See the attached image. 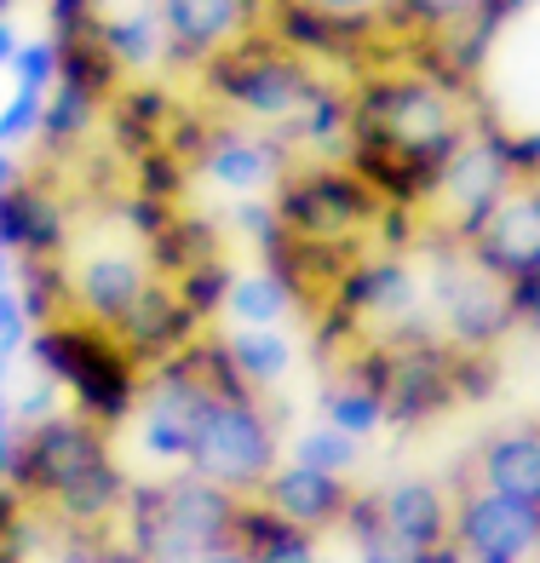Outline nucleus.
I'll return each mask as SVG.
<instances>
[{"label":"nucleus","mask_w":540,"mask_h":563,"mask_svg":"<svg viewBox=\"0 0 540 563\" xmlns=\"http://www.w3.org/2000/svg\"><path fill=\"white\" fill-rule=\"evenodd\" d=\"M345 92H351V139L340 162L379 201L431 213V196L449 156L466 144L472 121L488 110L403 58L351 75Z\"/></svg>","instance_id":"f257e3e1"},{"label":"nucleus","mask_w":540,"mask_h":563,"mask_svg":"<svg viewBox=\"0 0 540 563\" xmlns=\"http://www.w3.org/2000/svg\"><path fill=\"white\" fill-rule=\"evenodd\" d=\"M133 472L115 454V431L81 420L75 408H58L53 420L23 431V460L12 489L35 506L46 529H98L121 518Z\"/></svg>","instance_id":"f03ea898"},{"label":"nucleus","mask_w":540,"mask_h":563,"mask_svg":"<svg viewBox=\"0 0 540 563\" xmlns=\"http://www.w3.org/2000/svg\"><path fill=\"white\" fill-rule=\"evenodd\" d=\"M340 374L363 379L385 408V431H403V438L437 426L443 415L460 408V345H449L443 334H437L431 317L408 322V328H385V334H368L340 363Z\"/></svg>","instance_id":"7ed1b4c3"},{"label":"nucleus","mask_w":540,"mask_h":563,"mask_svg":"<svg viewBox=\"0 0 540 563\" xmlns=\"http://www.w3.org/2000/svg\"><path fill=\"white\" fill-rule=\"evenodd\" d=\"M190 81H196V98L208 110H219L230 121H247V126H265V133L282 139L340 75L317 69L311 58L288 53L271 30H260V35L236 41L230 53L208 58Z\"/></svg>","instance_id":"20e7f679"},{"label":"nucleus","mask_w":540,"mask_h":563,"mask_svg":"<svg viewBox=\"0 0 540 563\" xmlns=\"http://www.w3.org/2000/svg\"><path fill=\"white\" fill-rule=\"evenodd\" d=\"M449 483L426 472H397L385 483H356L340 534L356 563H466L449 534Z\"/></svg>","instance_id":"39448f33"},{"label":"nucleus","mask_w":540,"mask_h":563,"mask_svg":"<svg viewBox=\"0 0 540 563\" xmlns=\"http://www.w3.org/2000/svg\"><path fill=\"white\" fill-rule=\"evenodd\" d=\"M236 511L242 495H230L185 466V472H150L126 483L115 529L144 563H196L208 547L236 534Z\"/></svg>","instance_id":"423d86ee"},{"label":"nucleus","mask_w":540,"mask_h":563,"mask_svg":"<svg viewBox=\"0 0 540 563\" xmlns=\"http://www.w3.org/2000/svg\"><path fill=\"white\" fill-rule=\"evenodd\" d=\"M23 356H30V368L41 379H53L81 420L104 426V431L133 426L144 368L126 356V345L110 334V328H98L87 317H58V322L35 328Z\"/></svg>","instance_id":"0eeeda50"},{"label":"nucleus","mask_w":540,"mask_h":563,"mask_svg":"<svg viewBox=\"0 0 540 563\" xmlns=\"http://www.w3.org/2000/svg\"><path fill=\"white\" fill-rule=\"evenodd\" d=\"M271 208L294 242L356 260V253L374 247V224L385 201L345 162H294L288 178L276 185Z\"/></svg>","instance_id":"6e6552de"},{"label":"nucleus","mask_w":540,"mask_h":563,"mask_svg":"<svg viewBox=\"0 0 540 563\" xmlns=\"http://www.w3.org/2000/svg\"><path fill=\"white\" fill-rule=\"evenodd\" d=\"M426 311L431 328L460 351H500L518 334L511 317V288L488 271L472 265V253L460 242H426Z\"/></svg>","instance_id":"1a4fd4ad"},{"label":"nucleus","mask_w":540,"mask_h":563,"mask_svg":"<svg viewBox=\"0 0 540 563\" xmlns=\"http://www.w3.org/2000/svg\"><path fill=\"white\" fill-rule=\"evenodd\" d=\"M288 460V431L265 397H213L201 415L190 472L219 483L230 495H260V483Z\"/></svg>","instance_id":"9d476101"},{"label":"nucleus","mask_w":540,"mask_h":563,"mask_svg":"<svg viewBox=\"0 0 540 563\" xmlns=\"http://www.w3.org/2000/svg\"><path fill=\"white\" fill-rule=\"evenodd\" d=\"M511 190H518V173L506 162V126L495 115H477L466 144L454 150L443 178H437V196H431V213H426L431 219L426 242H460L466 247Z\"/></svg>","instance_id":"9b49d317"},{"label":"nucleus","mask_w":540,"mask_h":563,"mask_svg":"<svg viewBox=\"0 0 540 563\" xmlns=\"http://www.w3.org/2000/svg\"><path fill=\"white\" fill-rule=\"evenodd\" d=\"M420 253H392V247H368L345 265V276L333 282V305L345 317L363 322V334H385V328H408L426 322V271L415 265Z\"/></svg>","instance_id":"f8f14e48"},{"label":"nucleus","mask_w":540,"mask_h":563,"mask_svg":"<svg viewBox=\"0 0 540 563\" xmlns=\"http://www.w3.org/2000/svg\"><path fill=\"white\" fill-rule=\"evenodd\" d=\"M288 167H294V150L276 133L247 126V121H230V115L213 110L208 139H201L196 162H190V178L213 185L224 201H242V196H276Z\"/></svg>","instance_id":"ddd939ff"},{"label":"nucleus","mask_w":540,"mask_h":563,"mask_svg":"<svg viewBox=\"0 0 540 563\" xmlns=\"http://www.w3.org/2000/svg\"><path fill=\"white\" fill-rule=\"evenodd\" d=\"M208 402H213V397L201 391L185 368H173V363L150 368V374H144V391H139V408H133V443H139L144 466L185 472Z\"/></svg>","instance_id":"4468645a"},{"label":"nucleus","mask_w":540,"mask_h":563,"mask_svg":"<svg viewBox=\"0 0 540 563\" xmlns=\"http://www.w3.org/2000/svg\"><path fill=\"white\" fill-rule=\"evenodd\" d=\"M449 495H454L449 534L466 563H529L540 552V506L495 495L472 477L449 483Z\"/></svg>","instance_id":"2eb2a0df"},{"label":"nucleus","mask_w":540,"mask_h":563,"mask_svg":"<svg viewBox=\"0 0 540 563\" xmlns=\"http://www.w3.org/2000/svg\"><path fill=\"white\" fill-rule=\"evenodd\" d=\"M156 12L167 30L173 75H196L208 58H219L236 41L265 30V0H162Z\"/></svg>","instance_id":"dca6fc26"},{"label":"nucleus","mask_w":540,"mask_h":563,"mask_svg":"<svg viewBox=\"0 0 540 563\" xmlns=\"http://www.w3.org/2000/svg\"><path fill=\"white\" fill-rule=\"evenodd\" d=\"M466 253H472L477 271H488L495 282H506V288H518L524 276L540 271V178H524V185L488 213V224L466 242Z\"/></svg>","instance_id":"f3484780"},{"label":"nucleus","mask_w":540,"mask_h":563,"mask_svg":"<svg viewBox=\"0 0 540 563\" xmlns=\"http://www.w3.org/2000/svg\"><path fill=\"white\" fill-rule=\"evenodd\" d=\"M351 495H356V477H333L317 466H299V460H282L253 500H265L282 523H294L305 534H340Z\"/></svg>","instance_id":"a211bd4d"},{"label":"nucleus","mask_w":540,"mask_h":563,"mask_svg":"<svg viewBox=\"0 0 540 563\" xmlns=\"http://www.w3.org/2000/svg\"><path fill=\"white\" fill-rule=\"evenodd\" d=\"M69 282H75V317L115 328L139 305V294L156 282V271H150L144 247H98L69 265Z\"/></svg>","instance_id":"6ab92c4d"},{"label":"nucleus","mask_w":540,"mask_h":563,"mask_svg":"<svg viewBox=\"0 0 540 563\" xmlns=\"http://www.w3.org/2000/svg\"><path fill=\"white\" fill-rule=\"evenodd\" d=\"M0 242L12 260H69V201L53 178H23L0 196Z\"/></svg>","instance_id":"aec40b11"},{"label":"nucleus","mask_w":540,"mask_h":563,"mask_svg":"<svg viewBox=\"0 0 540 563\" xmlns=\"http://www.w3.org/2000/svg\"><path fill=\"white\" fill-rule=\"evenodd\" d=\"M110 334L126 345V356L150 374V368H162V363H173L178 351H185L196 334H201V322H196V311L185 299H178V288L173 282H150V288L139 294V305L126 311Z\"/></svg>","instance_id":"412c9836"},{"label":"nucleus","mask_w":540,"mask_h":563,"mask_svg":"<svg viewBox=\"0 0 540 563\" xmlns=\"http://www.w3.org/2000/svg\"><path fill=\"white\" fill-rule=\"evenodd\" d=\"M460 477H472L495 495L540 506V420H511V426H495L488 438H477Z\"/></svg>","instance_id":"4be33fe9"},{"label":"nucleus","mask_w":540,"mask_h":563,"mask_svg":"<svg viewBox=\"0 0 540 563\" xmlns=\"http://www.w3.org/2000/svg\"><path fill=\"white\" fill-rule=\"evenodd\" d=\"M185 98H173L156 81H126L110 104H104V139H110V156L115 162H133L144 150H162Z\"/></svg>","instance_id":"5701e85b"},{"label":"nucleus","mask_w":540,"mask_h":563,"mask_svg":"<svg viewBox=\"0 0 540 563\" xmlns=\"http://www.w3.org/2000/svg\"><path fill=\"white\" fill-rule=\"evenodd\" d=\"M213 253H230V230H224V219H213L208 208H196V201L173 208V219L144 242L150 271L167 276V282H173L178 271H190V265H201V260H213Z\"/></svg>","instance_id":"b1692460"},{"label":"nucleus","mask_w":540,"mask_h":563,"mask_svg":"<svg viewBox=\"0 0 540 563\" xmlns=\"http://www.w3.org/2000/svg\"><path fill=\"white\" fill-rule=\"evenodd\" d=\"M98 133H104V98H92L87 87H69V81H58L53 92H46L35 150H41V156L53 162V167L75 162Z\"/></svg>","instance_id":"393cba45"},{"label":"nucleus","mask_w":540,"mask_h":563,"mask_svg":"<svg viewBox=\"0 0 540 563\" xmlns=\"http://www.w3.org/2000/svg\"><path fill=\"white\" fill-rule=\"evenodd\" d=\"M98 41H104V53L115 58V69L126 75V81H150L156 69H167V30H162V12L156 7L104 12Z\"/></svg>","instance_id":"a878e982"},{"label":"nucleus","mask_w":540,"mask_h":563,"mask_svg":"<svg viewBox=\"0 0 540 563\" xmlns=\"http://www.w3.org/2000/svg\"><path fill=\"white\" fill-rule=\"evenodd\" d=\"M224 351L236 363V374L247 379V391H260V397L288 386V374L299 363V345L288 328H224Z\"/></svg>","instance_id":"bb28decb"},{"label":"nucleus","mask_w":540,"mask_h":563,"mask_svg":"<svg viewBox=\"0 0 540 563\" xmlns=\"http://www.w3.org/2000/svg\"><path fill=\"white\" fill-rule=\"evenodd\" d=\"M236 541L253 552V563H328L322 534H305L294 523H282L265 500H242L236 511Z\"/></svg>","instance_id":"cd10ccee"},{"label":"nucleus","mask_w":540,"mask_h":563,"mask_svg":"<svg viewBox=\"0 0 540 563\" xmlns=\"http://www.w3.org/2000/svg\"><path fill=\"white\" fill-rule=\"evenodd\" d=\"M299 317V299L282 288V276L265 265H242L236 288L224 299V328H288Z\"/></svg>","instance_id":"c85d7f7f"},{"label":"nucleus","mask_w":540,"mask_h":563,"mask_svg":"<svg viewBox=\"0 0 540 563\" xmlns=\"http://www.w3.org/2000/svg\"><path fill=\"white\" fill-rule=\"evenodd\" d=\"M317 420L333 426V431H345V438H356V443H374L385 431V408H379V397L363 386V379L333 368L322 379V391H317Z\"/></svg>","instance_id":"c756f323"},{"label":"nucleus","mask_w":540,"mask_h":563,"mask_svg":"<svg viewBox=\"0 0 540 563\" xmlns=\"http://www.w3.org/2000/svg\"><path fill=\"white\" fill-rule=\"evenodd\" d=\"M12 294H18L23 317H30L35 328L58 322V317H75V282H69V260H18Z\"/></svg>","instance_id":"7c9ffc66"},{"label":"nucleus","mask_w":540,"mask_h":563,"mask_svg":"<svg viewBox=\"0 0 540 563\" xmlns=\"http://www.w3.org/2000/svg\"><path fill=\"white\" fill-rule=\"evenodd\" d=\"M236 260L230 253H213V260H201V265H190V271H178L173 276V288H178V299L196 311V322L201 328H224V299H230V288H236ZM167 282V276H162Z\"/></svg>","instance_id":"2f4dec72"},{"label":"nucleus","mask_w":540,"mask_h":563,"mask_svg":"<svg viewBox=\"0 0 540 563\" xmlns=\"http://www.w3.org/2000/svg\"><path fill=\"white\" fill-rule=\"evenodd\" d=\"M363 449L368 443H356L345 438V431H333V426H299L288 431V460H299V466H317V472H333V477H356V466H363Z\"/></svg>","instance_id":"473e14b6"},{"label":"nucleus","mask_w":540,"mask_h":563,"mask_svg":"<svg viewBox=\"0 0 540 563\" xmlns=\"http://www.w3.org/2000/svg\"><path fill=\"white\" fill-rule=\"evenodd\" d=\"M121 173H126V190L133 196H150V201H190V167L173 156V150L162 144V150H144V156H133V162H121Z\"/></svg>","instance_id":"72a5a7b5"},{"label":"nucleus","mask_w":540,"mask_h":563,"mask_svg":"<svg viewBox=\"0 0 540 563\" xmlns=\"http://www.w3.org/2000/svg\"><path fill=\"white\" fill-rule=\"evenodd\" d=\"M46 541H53V558L58 563H144L133 547H126V534L115 523H98V529H46Z\"/></svg>","instance_id":"f704fd0d"},{"label":"nucleus","mask_w":540,"mask_h":563,"mask_svg":"<svg viewBox=\"0 0 540 563\" xmlns=\"http://www.w3.org/2000/svg\"><path fill=\"white\" fill-rule=\"evenodd\" d=\"M41 529L46 523L35 518V506L12 483H0V563H35V547L46 541Z\"/></svg>","instance_id":"c9c22d12"},{"label":"nucleus","mask_w":540,"mask_h":563,"mask_svg":"<svg viewBox=\"0 0 540 563\" xmlns=\"http://www.w3.org/2000/svg\"><path fill=\"white\" fill-rule=\"evenodd\" d=\"M7 75H12V87H23V92H53L58 87V41L46 30L30 35V41H18Z\"/></svg>","instance_id":"e433bc0d"},{"label":"nucleus","mask_w":540,"mask_h":563,"mask_svg":"<svg viewBox=\"0 0 540 563\" xmlns=\"http://www.w3.org/2000/svg\"><path fill=\"white\" fill-rule=\"evenodd\" d=\"M224 230H230V242H247L253 253H260L282 230V219L271 208V196H242V201H230V208H224Z\"/></svg>","instance_id":"4c0bfd02"},{"label":"nucleus","mask_w":540,"mask_h":563,"mask_svg":"<svg viewBox=\"0 0 540 563\" xmlns=\"http://www.w3.org/2000/svg\"><path fill=\"white\" fill-rule=\"evenodd\" d=\"M41 110H46V92H23V87H12V92H7V104H0V150L35 144V133H41Z\"/></svg>","instance_id":"58836bf2"},{"label":"nucleus","mask_w":540,"mask_h":563,"mask_svg":"<svg viewBox=\"0 0 540 563\" xmlns=\"http://www.w3.org/2000/svg\"><path fill=\"white\" fill-rule=\"evenodd\" d=\"M41 12H46V35L69 41V35H92L110 7L104 0H41Z\"/></svg>","instance_id":"ea45409f"},{"label":"nucleus","mask_w":540,"mask_h":563,"mask_svg":"<svg viewBox=\"0 0 540 563\" xmlns=\"http://www.w3.org/2000/svg\"><path fill=\"white\" fill-rule=\"evenodd\" d=\"M500 391V351H460V408H477Z\"/></svg>","instance_id":"a19ab883"},{"label":"nucleus","mask_w":540,"mask_h":563,"mask_svg":"<svg viewBox=\"0 0 540 563\" xmlns=\"http://www.w3.org/2000/svg\"><path fill=\"white\" fill-rule=\"evenodd\" d=\"M12 408H18V420H23V426H41V420H53L58 408H69V402H64V391L53 386V379H41V374H35L23 391H12Z\"/></svg>","instance_id":"79ce46f5"},{"label":"nucleus","mask_w":540,"mask_h":563,"mask_svg":"<svg viewBox=\"0 0 540 563\" xmlns=\"http://www.w3.org/2000/svg\"><path fill=\"white\" fill-rule=\"evenodd\" d=\"M23 426L18 420V408H12V386L0 391V483H12V472H18V460H23Z\"/></svg>","instance_id":"37998d69"},{"label":"nucleus","mask_w":540,"mask_h":563,"mask_svg":"<svg viewBox=\"0 0 540 563\" xmlns=\"http://www.w3.org/2000/svg\"><path fill=\"white\" fill-rule=\"evenodd\" d=\"M30 334H35V322L23 317L18 294L0 288V351H7V356H23V351H30Z\"/></svg>","instance_id":"c03bdc74"},{"label":"nucleus","mask_w":540,"mask_h":563,"mask_svg":"<svg viewBox=\"0 0 540 563\" xmlns=\"http://www.w3.org/2000/svg\"><path fill=\"white\" fill-rule=\"evenodd\" d=\"M506 162L518 173V185L540 178V126H506Z\"/></svg>","instance_id":"a18cd8bd"},{"label":"nucleus","mask_w":540,"mask_h":563,"mask_svg":"<svg viewBox=\"0 0 540 563\" xmlns=\"http://www.w3.org/2000/svg\"><path fill=\"white\" fill-rule=\"evenodd\" d=\"M511 317H518V334H535L540 340V271L511 288Z\"/></svg>","instance_id":"49530a36"},{"label":"nucleus","mask_w":540,"mask_h":563,"mask_svg":"<svg viewBox=\"0 0 540 563\" xmlns=\"http://www.w3.org/2000/svg\"><path fill=\"white\" fill-rule=\"evenodd\" d=\"M317 12H328V18H356V23H368V18H385V7L392 0H311Z\"/></svg>","instance_id":"de8ad7c7"},{"label":"nucleus","mask_w":540,"mask_h":563,"mask_svg":"<svg viewBox=\"0 0 540 563\" xmlns=\"http://www.w3.org/2000/svg\"><path fill=\"white\" fill-rule=\"evenodd\" d=\"M196 563H253V552L236 541V534H230V541H219V547H208V552H201Z\"/></svg>","instance_id":"09e8293b"},{"label":"nucleus","mask_w":540,"mask_h":563,"mask_svg":"<svg viewBox=\"0 0 540 563\" xmlns=\"http://www.w3.org/2000/svg\"><path fill=\"white\" fill-rule=\"evenodd\" d=\"M23 178H30V167L18 162V150H0V196H7L12 185H23Z\"/></svg>","instance_id":"8fccbe9b"},{"label":"nucleus","mask_w":540,"mask_h":563,"mask_svg":"<svg viewBox=\"0 0 540 563\" xmlns=\"http://www.w3.org/2000/svg\"><path fill=\"white\" fill-rule=\"evenodd\" d=\"M18 30H12V18H0V75H7V64H12V53H18Z\"/></svg>","instance_id":"3c124183"},{"label":"nucleus","mask_w":540,"mask_h":563,"mask_svg":"<svg viewBox=\"0 0 540 563\" xmlns=\"http://www.w3.org/2000/svg\"><path fill=\"white\" fill-rule=\"evenodd\" d=\"M126 7H162V0H126Z\"/></svg>","instance_id":"603ef678"},{"label":"nucleus","mask_w":540,"mask_h":563,"mask_svg":"<svg viewBox=\"0 0 540 563\" xmlns=\"http://www.w3.org/2000/svg\"><path fill=\"white\" fill-rule=\"evenodd\" d=\"M7 12H12V0H0V18H7Z\"/></svg>","instance_id":"864d4df0"},{"label":"nucleus","mask_w":540,"mask_h":563,"mask_svg":"<svg viewBox=\"0 0 540 563\" xmlns=\"http://www.w3.org/2000/svg\"><path fill=\"white\" fill-rule=\"evenodd\" d=\"M529 563H540V552H535V558H529Z\"/></svg>","instance_id":"5fc2aeb1"}]
</instances>
